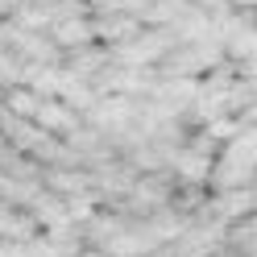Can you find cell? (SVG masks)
<instances>
[{"instance_id":"2","label":"cell","mask_w":257,"mask_h":257,"mask_svg":"<svg viewBox=\"0 0 257 257\" xmlns=\"http://www.w3.org/2000/svg\"><path fill=\"white\" fill-rule=\"evenodd\" d=\"M34 124L42 128L46 137H67L71 128L79 124V116H75V112L62 104V100H42L38 112H34Z\"/></svg>"},{"instance_id":"3","label":"cell","mask_w":257,"mask_h":257,"mask_svg":"<svg viewBox=\"0 0 257 257\" xmlns=\"http://www.w3.org/2000/svg\"><path fill=\"white\" fill-rule=\"evenodd\" d=\"M17 5H21V0H0V21H9L13 13H17Z\"/></svg>"},{"instance_id":"1","label":"cell","mask_w":257,"mask_h":257,"mask_svg":"<svg viewBox=\"0 0 257 257\" xmlns=\"http://www.w3.org/2000/svg\"><path fill=\"white\" fill-rule=\"evenodd\" d=\"M46 38L54 42V50H58V54H75V50H83V46H95V38H91V17L54 21L50 29H46Z\"/></svg>"}]
</instances>
